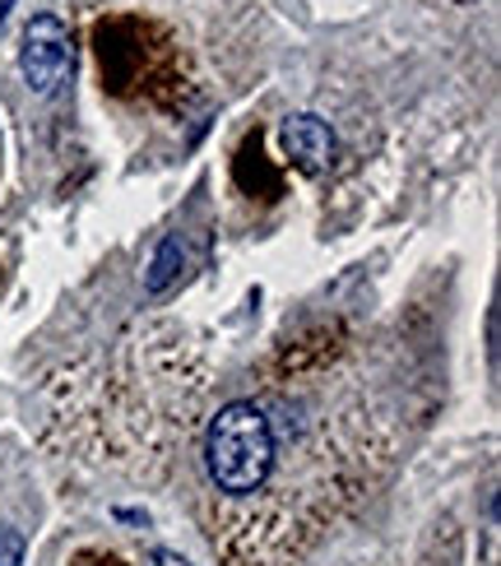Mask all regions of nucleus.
<instances>
[{"label":"nucleus","mask_w":501,"mask_h":566,"mask_svg":"<svg viewBox=\"0 0 501 566\" xmlns=\"http://www.w3.org/2000/svg\"><path fill=\"white\" fill-rule=\"evenodd\" d=\"M93 61L103 88L122 103H149L158 112H181L190 98V70L177 33L163 19L116 10L93 23Z\"/></svg>","instance_id":"f257e3e1"},{"label":"nucleus","mask_w":501,"mask_h":566,"mask_svg":"<svg viewBox=\"0 0 501 566\" xmlns=\"http://www.w3.org/2000/svg\"><path fill=\"white\" fill-rule=\"evenodd\" d=\"M279 469V422L260 399H232L205 428V474L232 502L260 497Z\"/></svg>","instance_id":"f03ea898"},{"label":"nucleus","mask_w":501,"mask_h":566,"mask_svg":"<svg viewBox=\"0 0 501 566\" xmlns=\"http://www.w3.org/2000/svg\"><path fill=\"white\" fill-rule=\"evenodd\" d=\"M19 70H23V84H29L38 98L56 93L70 70H75V38H70V29L56 14H33L29 19L23 46H19Z\"/></svg>","instance_id":"7ed1b4c3"},{"label":"nucleus","mask_w":501,"mask_h":566,"mask_svg":"<svg viewBox=\"0 0 501 566\" xmlns=\"http://www.w3.org/2000/svg\"><path fill=\"white\" fill-rule=\"evenodd\" d=\"M279 145H283V158H289L293 168L306 172V177H321L330 168V158H334V135L312 112L289 116L283 130H279Z\"/></svg>","instance_id":"20e7f679"},{"label":"nucleus","mask_w":501,"mask_h":566,"mask_svg":"<svg viewBox=\"0 0 501 566\" xmlns=\"http://www.w3.org/2000/svg\"><path fill=\"white\" fill-rule=\"evenodd\" d=\"M232 181H237V191L260 196V200H279L283 196V172L265 158V130H260V126L247 130L242 145H237V154H232Z\"/></svg>","instance_id":"39448f33"},{"label":"nucleus","mask_w":501,"mask_h":566,"mask_svg":"<svg viewBox=\"0 0 501 566\" xmlns=\"http://www.w3.org/2000/svg\"><path fill=\"white\" fill-rule=\"evenodd\" d=\"M181 265H186V242L177 238V232H167V238L158 242V251H154V261H149V270H145V293H167L177 283V274H181Z\"/></svg>","instance_id":"423d86ee"},{"label":"nucleus","mask_w":501,"mask_h":566,"mask_svg":"<svg viewBox=\"0 0 501 566\" xmlns=\"http://www.w3.org/2000/svg\"><path fill=\"white\" fill-rule=\"evenodd\" d=\"M0 566H23V534L14 525H0Z\"/></svg>","instance_id":"0eeeda50"},{"label":"nucleus","mask_w":501,"mask_h":566,"mask_svg":"<svg viewBox=\"0 0 501 566\" xmlns=\"http://www.w3.org/2000/svg\"><path fill=\"white\" fill-rule=\"evenodd\" d=\"M70 566H126L116 553H103V548H80L75 557H70Z\"/></svg>","instance_id":"6e6552de"},{"label":"nucleus","mask_w":501,"mask_h":566,"mask_svg":"<svg viewBox=\"0 0 501 566\" xmlns=\"http://www.w3.org/2000/svg\"><path fill=\"white\" fill-rule=\"evenodd\" d=\"M10 6H14V0H0V23H6V14H10Z\"/></svg>","instance_id":"1a4fd4ad"},{"label":"nucleus","mask_w":501,"mask_h":566,"mask_svg":"<svg viewBox=\"0 0 501 566\" xmlns=\"http://www.w3.org/2000/svg\"><path fill=\"white\" fill-rule=\"evenodd\" d=\"M460 6H473V0H460Z\"/></svg>","instance_id":"9d476101"}]
</instances>
